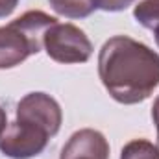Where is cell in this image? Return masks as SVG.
Returning <instances> with one entry per match:
<instances>
[{
  "instance_id": "cell-13",
  "label": "cell",
  "mask_w": 159,
  "mask_h": 159,
  "mask_svg": "<svg viewBox=\"0 0 159 159\" xmlns=\"http://www.w3.org/2000/svg\"><path fill=\"white\" fill-rule=\"evenodd\" d=\"M152 32H154V35H156V43H157V46H159V24L152 30Z\"/></svg>"
},
{
  "instance_id": "cell-8",
  "label": "cell",
  "mask_w": 159,
  "mask_h": 159,
  "mask_svg": "<svg viewBox=\"0 0 159 159\" xmlns=\"http://www.w3.org/2000/svg\"><path fill=\"white\" fill-rule=\"evenodd\" d=\"M133 17L137 22L148 30H154L159 24V0H143L135 6Z\"/></svg>"
},
{
  "instance_id": "cell-2",
  "label": "cell",
  "mask_w": 159,
  "mask_h": 159,
  "mask_svg": "<svg viewBox=\"0 0 159 159\" xmlns=\"http://www.w3.org/2000/svg\"><path fill=\"white\" fill-rule=\"evenodd\" d=\"M61 107L44 93H30L17 106V119L0 139V152L11 159H30L44 152L61 128Z\"/></svg>"
},
{
  "instance_id": "cell-7",
  "label": "cell",
  "mask_w": 159,
  "mask_h": 159,
  "mask_svg": "<svg viewBox=\"0 0 159 159\" xmlns=\"http://www.w3.org/2000/svg\"><path fill=\"white\" fill-rule=\"evenodd\" d=\"M120 159H159V148L146 139H135L122 148Z\"/></svg>"
},
{
  "instance_id": "cell-1",
  "label": "cell",
  "mask_w": 159,
  "mask_h": 159,
  "mask_svg": "<svg viewBox=\"0 0 159 159\" xmlns=\"http://www.w3.org/2000/svg\"><path fill=\"white\" fill-rule=\"evenodd\" d=\"M98 74L117 102L139 104L159 85V56L144 43L117 35L106 41L98 54Z\"/></svg>"
},
{
  "instance_id": "cell-9",
  "label": "cell",
  "mask_w": 159,
  "mask_h": 159,
  "mask_svg": "<svg viewBox=\"0 0 159 159\" xmlns=\"http://www.w3.org/2000/svg\"><path fill=\"white\" fill-rule=\"evenodd\" d=\"M96 9L104 11H122L133 4V0H94Z\"/></svg>"
},
{
  "instance_id": "cell-10",
  "label": "cell",
  "mask_w": 159,
  "mask_h": 159,
  "mask_svg": "<svg viewBox=\"0 0 159 159\" xmlns=\"http://www.w3.org/2000/svg\"><path fill=\"white\" fill-rule=\"evenodd\" d=\"M19 0H0V17H7L15 11Z\"/></svg>"
},
{
  "instance_id": "cell-6",
  "label": "cell",
  "mask_w": 159,
  "mask_h": 159,
  "mask_svg": "<svg viewBox=\"0 0 159 159\" xmlns=\"http://www.w3.org/2000/svg\"><path fill=\"white\" fill-rule=\"evenodd\" d=\"M52 9L57 15H63L67 19H85L94 9V0H48Z\"/></svg>"
},
{
  "instance_id": "cell-3",
  "label": "cell",
  "mask_w": 159,
  "mask_h": 159,
  "mask_svg": "<svg viewBox=\"0 0 159 159\" xmlns=\"http://www.w3.org/2000/svg\"><path fill=\"white\" fill-rule=\"evenodd\" d=\"M57 20L44 11H26L0 26V70L13 69L43 48L46 30Z\"/></svg>"
},
{
  "instance_id": "cell-5",
  "label": "cell",
  "mask_w": 159,
  "mask_h": 159,
  "mask_svg": "<svg viewBox=\"0 0 159 159\" xmlns=\"http://www.w3.org/2000/svg\"><path fill=\"white\" fill-rule=\"evenodd\" d=\"M59 159H109V144L100 131L85 128L69 139Z\"/></svg>"
},
{
  "instance_id": "cell-4",
  "label": "cell",
  "mask_w": 159,
  "mask_h": 159,
  "mask_svg": "<svg viewBox=\"0 0 159 159\" xmlns=\"http://www.w3.org/2000/svg\"><path fill=\"white\" fill-rule=\"evenodd\" d=\"M48 57L57 63H85L93 54V44L83 30L74 24H52L43 39Z\"/></svg>"
},
{
  "instance_id": "cell-12",
  "label": "cell",
  "mask_w": 159,
  "mask_h": 159,
  "mask_svg": "<svg viewBox=\"0 0 159 159\" xmlns=\"http://www.w3.org/2000/svg\"><path fill=\"white\" fill-rule=\"evenodd\" d=\"M6 129H7V115H6V111L0 107V139H2V135H4Z\"/></svg>"
},
{
  "instance_id": "cell-11",
  "label": "cell",
  "mask_w": 159,
  "mask_h": 159,
  "mask_svg": "<svg viewBox=\"0 0 159 159\" xmlns=\"http://www.w3.org/2000/svg\"><path fill=\"white\" fill-rule=\"evenodd\" d=\"M152 119H154V124H156V129H157V146L159 148V96L154 102V107H152Z\"/></svg>"
}]
</instances>
